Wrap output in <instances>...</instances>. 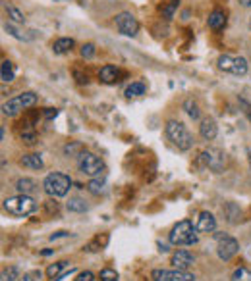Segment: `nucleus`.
<instances>
[{"instance_id":"26","label":"nucleus","mask_w":251,"mask_h":281,"mask_svg":"<svg viewBox=\"0 0 251 281\" xmlns=\"http://www.w3.org/2000/svg\"><path fill=\"white\" fill-rule=\"evenodd\" d=\"M218 68H220L222 72L232 74V68H234V56H228V54L218 56Z\"/></svg>"},{"instance_id":"42","label":"nucleus","mask_w":251,"mask_h":281,"mask_svg":"<svg viewBox=\"0 0 251 281\" xmlns=\"http://www.w3.org/2000/svg\"><path fill=\"white\" fill-rule=\"evenodd\" d=\"M18 281H37L35 279V275H31V273H25V275H22Z\"/></svg>"},{"instance_id":"30","label":"nucleus","mask_w":251,"mask_h":281,"mask_svg":"<svg viewBox=\"0 0 251 281\" xmlns=\"http://www.w3.org/2000/svg\"><path fill=\"white\" fill-rule=\"evenodd\" d=\"M6 12H8V16H10V20H12L14 24H24V20H25L24 14L20 12L16 6H10V4H8V6H6Z\"/></svg>"},{"instance_id":"20","label":"nucleus","mask_w":251,"mask_h":281,"mask_svg":"<svg viewBox=\"0 0 251 281\" xmlns=\"http://www.w3.org/2000/svg\"><path fill=\"white\" fill-rule=\"evenodd\" d=\"M226 216H228V221L230 223H238V221H241V210H239L234 202H228L224 208Z\"/></svg>"},{"instance_id":"23","label":"nucleus","mask_w":251,"mask_h":281,"mask_svg":"<svg viewBox=\"0 0 251 281\" xmlns=\"http://www.w3.org/2000/svg\"><path fill=\"white\" fill-rule=\"evenodd\" d=\"M232 74L238 75V77H243V75L247 74V60H245L243 56L234 58V68H232Z\"/></svg>"},{"instance_id":"10","label":"nucleus","mask_w":251,"mask_h":281,"mask_svg":"<svg viewBox=\"0 0 251 281\" xmlns=\"http://www.w3.org/2000/svg\"><path fill=\"white\" fill-rule=\"evenodd\" d=\"M116 27L126 37H136L139 31V22L132 12H120L116 16Z\"/></svg>"},{"instance_id":"18","label":"nucleus","mask_w":251,"mask_h":281,"mask_svg":"<svg viewBox=\"0 0 251 281\" xmlns=\"http://www.w3.org/2000/svg\"><path fill=\"white\" fill-rule=\"evenodd\" d=\"M22 166L24 168H29V170H43V158L39 154H25L22 158Z\"/></svg>"},{"instance_id":"9","label":"nucleus","mask_w":251,"mask_h":281,"mask_svg":"<svg viewBox=\"0 0 251 281\" xmlns=\"http://www.w3.org/2000/svg\"><path fill=\"white\" fill-rule=\"evenodd\" d=\"M151 277L155 281H193V273L188 269H153Z\"/></svg>"},{"instance_id":"22","label":"nucleus","mask_w":251,"mask_h":281,"mask_svg":"<svg viewBox=\"0 0 251 281\" xmlns=\"http://www.w3.org/2000/svg\"><path fill=\"white\" fill-rule=\"evenodd\" d=\"M141 95H145V85L141 81H136V83L126 87V97L128 98H136V97H141Z\"/></svg>"},{"instance_id":"44","label":"nucleus","mask_w":251,"mask_h":281,"mask_svg":"<svg viewBox=\"0 0 251 281\" xmlns=\"http://www.w3.org/2000/svg\"><path fill=\"white\" fill-rule=\"evenodd\" d=\"M159 250H161V252H168V246L163 243H159Z\"/></svg>"},{"instance_id":"35","label":"nucleus","mask_w":251,"mask_h":281,"mask_svg":"<svg viewBox=\"0 0 251 281\" xmlns=\"http://www.w3.org/2000/svg\"><path fill=\"white\" fill-rule=\"evenodd\" d=\"M75 281H95V275L91 271H81V273H77Z\"/></svg>"},{"instance_id":"1","label":"nucleus","mask_w":251,"mask_h":281,"mask_svg":"<svg viewBox=\"0 0 251 281\" xmlns=\"http://www.w3.org/2000/svg\"><path fill=\"white\" fill-rule=\"evenodd\" d=\"M164 133L168 137V141L178 150H182V152H186V150H189V148L193 147V137H191V133L188 131V127L182 122H178V120H168L166 125H164Z\"/></svg>"},{"instance_id":"40","label":"nucleus","mask_w":251,"mask_h":281,"mask_svg":"<svg viewBox=\"0 0 251 281\" xmlns=\"http://www.w3.org/2000/svg\"><path fill=\"white\" fill-rule=\"evenodd\" d=\"M75 150H79V145H72V147L66 145V147H64V152H66V154H72V152H75Z\"/></svg>"},{"instance_id":"39","label":"nucleus","mask_w":251,"mask_h":281,"mask_svg":"<svg viewBox=\"0 0 251 281\" xmlns=\"http://www.w3.org/2000/svg\"><path fill=\"white\" fill-rule=\"evenodd\" d=\"M75 77H77V83H87L89 81L87 74L83 75V74H79V72H75Z\"/></svg>"},{"instance_id":"25","label":"nucleus","mask_w":251,"mask_h":281,"mask_svg":"<svg viewBox=\"0 0 251 281\" xmlns=\"http://www.w3.org/2000/svg\"><path fill=\"white\" fill-rule=\"evenodd\" d=\"M66 208H68L70 212H85V210H87V204H85V200H81L79 196H74V198L68 200Z\"/></svg>"},{"instance_id":"24","label":"nucleus","mask_w":251,"mask_h":281,"mask_svg":"<svg viewBox=\"0 0 251 281\" xmlns=\"http://www.w3.org/2000/svg\"><path fill=\"white\" fill-rule=\"evenodd\" d=\"M68 266V262H56V264H50L47 268V275H49L52 281H56L60 275H62V269Z\"/></svg>"},{"instance_id":"32","label":"nucleus","mask_w":251,"mask_h":281,"mask_svg":"<svg viewBox=\"0 0 251 281\" xmlns=\"http://www.w3.org/2000/svg\"><path fill=\"white\" fill-rule=\"evenodd\" d=\"M79 54H81V58H85V60L93 58V56H95V45H91V43L83 45L81 50H79Z\"/></svg>"},{"instance_id":"17","label":"nucleus","mask_w":251,"mask_h":281,"mask_svg":"<svg viewBox=\"0 0 251 281\" xmlns=\"http://www.w3.org/2000/svg\"><path fill=\"white\" fill-rule=\"evenodd\" d=\"M75 47V41L74 39H58V41H54V45H52V50H54V54H68V52H72V49Z\"/></svg>"},{"instance_id":"28","label":"nucleus","mask_w":251,"mask_h":281,"mask_svg":"<svg viewBox=\"0 0 251 281\" xmlns=\"http://www.w3.org/2000/svg\"><path fill=\"white\" fill-rule=\"evenodd\" d=\"M20 279V271L16 266H10V268L2 269V275H0V281H16Z\"/></svg>"},{"instance_id":"3","label":"nucleus","mask_w":251,"mask_h":281,"mask_svg":"<svg viewBox=\"0 0 251 281\" xmlns=\"http://www.w3.org/2000/svg\"><path fill=\"white\" fill-rule=\"evenodd\" d=\"M35 208H37V202L29 195H16L4 200V210L16 218H24V216L33 214Z\"/></svg>"},{"instance_id":"41","label":"nucleus","mask_w":251,"mask_h":281,"mask_svg":"<svg viewBox=\"0 0 251 281\" xmlns=\"http://www.w3.org/2000/svg\"><path fill=\"white\" fill-rule=\"evenodd\" d=\"M70 233H66V231H58V233H54V235H50V239L54 241V239H60V237H68Z\"/></svg>"},{"instance_id":"45","label":"nucleus","mask_w":251,"mask_h":281,"mask_svg":"<svg viewBox=\"0 0 251 281\" xmlns=\"http://www.w3.org/2000/svg\"><path fill=\"white\" fill-rule=\"evenodd\" d=\"M247 27H249V31H251V18H249V24H247Z\"/></svg>"},{"instance_id":"15","label":"nucleus","mask_w":251,"mask_h":281,"mask_svg":"<svg viewBox=\"0 0 251 281\" xmlns=\"http://www.w3.org/2000/svg\"><path fill=\"white\" fill-rule=\"evenodd\" d=\"M209 27L214 29V31H220V29H224L226 27V14L224 10H213L211 16H209Z\"/></svg>"},{"instance_id":"19","label":"nucleus","mask_w":251,"mask_h":281,"mask_svg":"<svg viewBox=\"0 0 251 281\" xmlns=\"http://www.w3.org/2000/svg\"><path fill=\"white\" fill-rule=\"evenodd\" d=\"M14 64L10 60H4L2 62V68H0V79H2V83H10L14 81Z\"/></svg>"},{"instance_id":"43","label":"nucleus","mask_w":251,"mask_h":281,"mask_svg":"<svg viewBox=\"0 0 251 281\" xmlns=\"http://www.w3.org/2000/svg\"><path fill=\"white\" fill-rule=\"evenodd\" d=\"M243 8H251V0H238Z\"/></svg>"},{"instance_id":"21","label":"nucleus","mask_w":251,"mask_h":281,"mask_svg":"<svg viewBox=\"0 0 251 281\" xmlns=\"http://www.w3.org/2000/svg\"><path fill=\"white\" fill-rule=\"evenodd\" d=\"M184 110H186V114H188L191 120H199L201 110L193 98H186V102H184Z\"/></svg>"},{"instance_id":"29","label":"nucleus","mask_w":251,"mask_h":281,"mask_svg":"<svg viewBox=\"0 0 251 281\" xmlns=\"http://www.w3.org/2000/svg\"><path fill=\"white\" fill-rule=\"evenodd\" d=\"M232 281H251V269L241 266L232 273Z\"/></svg>"},{"instance_id":"6","label":"nucleus","mask_w":251,"mask_h":281,"mask_svg":"<svg viewBox=\"0 0 251 281\" xmlns=\"http://www.w3.org/2000/svg\"><path fill=\"white\" fill-rule=\"evenodd\" d=\"M77 168L83 175L89 177H97L100 171L104 170V164L99 156H95L93 152H79V160H77Z\"/></svg>"},{"instance_id":"11","label":"nucleus","mask_w":251,"mask_h":281,"mask_svg":"<svg viewBox=\"0 0 251 281\" xmlns=\"http://www.w3.org/2000/svg\"><path fill=\"white\" fill-rule=\"evenodd\" d=\"M193 262H195V258L188 250H176V252H172V256H170V264L176 269H188L193 266Z\"/></svg>"},{"instance_id":"36","label":"nucleus","mask_w":251,"mask_h":281,"mask_svg":"<svg viewBox=\"0 0 251 281\" xmlns=\"http://www.w3.org/2000/svg\"><path fill=\"white\" fill-rule=\"evenodd\" d=\"M239 102H241L243 112H245V116H247V120H249V123H251V102H247L245 98H239Z\"/></svg>"},{"instance_id":"27","label":"nucleus","mask_w":251,"mask_h":281,"mask_svg":"<svg viewBox=\"0 0 251 281\" xmlns=\"http://www.w3.org/2000/svg\"><path fill=\"white\" fill-rule=\"evenodd\" d=\"M102 189H104V179L102 177H95V179H91L87 183V191L93 193V195H100Z\"/></svg>"},{"instance_id":"34","label":"nucleus","mask_w":251,"mask_h":281,"mask_svg":"<svg viewBox=\"0 0 251 281\" xmlns=\"http://www.w3.org/2000/svg\"><path fill=\"white\" fill-rule=\"evenodd\" d=\"M4 29H6V33H10L14 39H20V41H25V39H27V37H24V35H22V33H20V31H18L12 24H6L4 25Z\"/></svg>"},{"instance_id":"37","label":"nucleus","mask_w":251,"mask_h":281,"mask_svg":"<svg viewBox=\"0 0 251 281\" xmlns=\"http://www.w3.org/2000/svg\"><path fill=\"white\" fill-rule=\"evenodd\" d=\"M43 116H45L47 120H54V118L58 116V110H56V108H45V112H43Z\"/></svg>"},{"instance_id":"12","label":"nucleus","mask_w":251,"mask_h":281,"mask_svg":"<svg viewBox=\"0 0 251 281\" xmlns=\"http://www.w3.org/2000/svg\"><path fill=\"white\" fill-rule=\"evenodd\" d=\"M120 77H122V72L116 68V66H102L99 72V79L102 83H106V85H112V83H118L120 81Z\"/></svg>"},{"instance_id":"14","label":"nucleus","mask_w":251,"mask_h":281,"mask_svg":"<svg viewBox=\"0 0 251 281\" xmlns=\"http://www.w3.org/2000/svg\"><path fill=\"white\" fill-rule=\"evenodd\" d=\"M218 133V127H216V122L213 118H203L199 125V135L205 139V141H213Z\"/></svg>"},{"instance_id":"4","label":"nucleus","mask_w":251,"mask_h":281,"mask_svg":"<svg viewBox=\"0 0 251 281\" xmlns=\"http://www.w3.org/2000/svg\"><path fill=\"white\" fill-rule=\"evenodd\" d=\"M72 187V179L66 175V173H60V171H54V173H49L43 181V189L49 196H64L68 195Z\"/></svg>"},{"instance_id":"38","label":"nucleus","mask_w":251,"mask_h":281,"mask_svg":"<svg viewBox=\"0 0 251 281\" xmlns=\"http://www.w3.org/2000/svg\"><path fill=\"white\" fill-rule=\"evenodd\" d=\"M22 139H24L27 145H33V143H35V133H31V131H25V133H22Z\"/></svg>"},{"instance_id":"16","label":"nucleus","mask_w":251,"mask_h":281,"mask_svg":"<svg viewBox=\"0 0 251 281\" xmlns=\"http://www.w3.org/2000/svg\"><path fill=\"white\" fill-rule=\"evenodd\" d=\"M16 189H18V193L20 195H33L35 191H37V183L33 181V179H29V177H22V179H18V183H16Z\"/></svg>"},{"instance_id":"5","label":"nucleus","mask_w":251,"mask_h":281,"mask_svg":"<svg viewBox=\"0 0 251 281\" xmlns=\"http://www.w3.org/2000/svg\"><path fill=\"white\" fill-rule=\"evenodd\" d=\"M35 102H37V95H35V93H22V95H16V97H12L8 102L2 104V114L8 116V118H14V116H18L22 110L31 108Z\"/></svg>"},{"instance_id":"13","label":"nucleus","mask_w":251,"mask_h":281,"mask_svg":"<svg viewBox=\"0 0 251 281\" xmlns=\"http://www.w3.org/2000/svg\"><path fill=\"white\" fill-rule=\"evenodd\" d=\"M195 227H197L199 233H213L216 229V220H214V216L211 212H201Z\"/></svg>"},{"instance_id":"7","label":"nucleus","mask_w":251,"mask_h":281,"mask_svg":"<svg viewBox=\"0 0 251 281\" xmlns=\"http://www.w3.org/2000/svg\"><path fill=\"white\" fill-rule=\"evenodd\" d=\"M239 250V244L234 237L226 235V233H216V254L220 260H232V258L238 254Z\"/></svg>"},{"instance_id":"33","label":"nucleus","mask_w":251,"mask_h":281,"mask_svg":"<svg viewBox=\"0 0 251 281\" xmlns=\"http://www.w3.org/2000/svg\"><path fill=\"white\" fill-rule=\"evenodd\" d=\"M100 281H118V273L110 268L102 269L100 271Z\"/></svg>"},{"instance_id":"31","label":"nucleus","mask_w":251,"mask_h":281,"mask_svg":"<svg viewBox=\"0 0 251 281\" xmlns=\"http://www.w3.org/2000/svg\"><path fill=\"white\" fill-rule=\"evenodd\" d=\"M178 4H180V0H170V2H168V6H164L163 8V16L166 18V20H172V16H174Z\"/></svg>"},{"instance_id":"8","label":"nucleus","mask_w":251,"mask_h":281,"mask_svg":"<svg viewBox=\"0 0 251 281\" xmlns=\"http://www.w3.org/2000/svg\"><path fill=\"white\" fill-rule=\"evenodd\" d=\"M197 164L213 171H220L226 164V154L220 148H207V150H203L199 154Z\"/></svg>"},{"instance_id":"2","label":"nucleus","mask_w":251,"mask_h":281,"mask_svg":"<svg viewBox=\"0 0 251 281\" xmlns=\"http://www.w3.org/2000/svg\"><path fill=\"white\" fill-rule=\"evenodd\" d=\"M197 227H193V223L189 220H182L178 221L172 231L168 235L170 243L176 244V246H188V244H195L197 243Z\"/></svg>"}]
</instances>
